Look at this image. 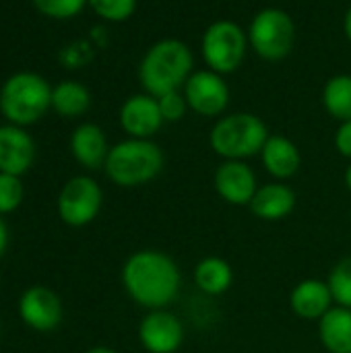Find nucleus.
I'll list each match as a JSON object with an SVG mask.
<instances>
[{
  "instance_id": "1",
  "label": "nucleus",
  "mask_w": 351,
  "mask_h": 353,
  "mask_svg": "<svg viewBox=\"0 0 351 353\" xmlns=\"http://www.w3.org/2000/svg\"><path fill=\"white\" fill-rule=\"evenodd\" d=\"M120 281L134 304L145 310H161L178 298L182 273L168 252L145 248L132 252L124 261Z\"/></svg>"
},
{
  "instance_id": "2",
  "label": "nucleus",
  "mask_w": 351,
  "mask_h": 353,
  "mask_svg": "<svg viewBox=\"0 0 351 353\" xmlns=\"http://www.w3.org/2000/svg\"><path fill=\"white\" fill-rule=\"evenodd\" d=\"M192 64L194 58L190 48L176 37H166L145 52L139 66V81L145 93L161 97L184 87L192 74Z\"/></svg>"
},
{
  "instance_id": "3",
  "label": "nucleus",
  "mask_w": 351,
  "mask_h": 353,
  "mask_svg": "<svg viewBox=\"0 0 351 353\" xmlns=\"http://www.w3.org/2000/svg\"><path fill=\"white\" fill-rule=\"evenodd\" d=\"M166 163V155L151 139H126L110 147L103 172L120 188H137L153 182Z\"/></svg>"
},
{
  "instance_id": "4",
  "label": "nucleus",
  "mask_w": 351,
  "mask_h": 353,
  "mask_svg": "<svg viewBox=\"0 0 351 353\" xmlns=\"http://www.w3.org/2000/svg\"><path fill=\"white\" fill-rule=\"evenodd\" d=\"M269 137L271 134L263 118L248 112H234L221 116L213 124L209 132V145L223 161H246L248 157L261 155Z\"/></svg>"
},
{
  "instance_id": "5",
  "label": "nucleus",
  "mask_w": 351,
  "mask_h": 353,
  "mask_svg": "<svg viewBox=\"0 0 351 353\" xmlns=\"http://www.w3.org/2000/svg\"><path fill=\"white\" fill-rule=\"evenodd\" d=\"M52 108V87L37 72H17L0 89V112L14 126L35 124Z\"/></svg>"
},
{
  "instance_id": "6",
  "label": "nucleus",
  "mask_w": 351,
  "mask_h": 353,
  "mask_svg": "<svg viewBox=\"0 0 351 353\" xmlns=\"http://www.w3.org/2000/svg\"><path fill=\"white\" fill-rule=\"evenodd\" d=\"M248 43L257 56L267 62H277L290 56L296 43L294 19L283 8H263L248 25Z\"/></svg>"
},
{
  "instance_id": "7",
  "label": "nucleus",
  "mask_w": 351,
  "mask_h": 353,
  "mask_svg": "<svg viewBox=\"0 0 351 353\" xmlns=\"http://www.w3.org/2000/svg\"><path fill=\"white\" fill-rule=\"evenodd\" d=\"M248 46V33L238 23L228 19L211 23L201 39L205 64L219 74H230L238 70L246 58Z\"/></svg>"
},
{
  "instance_id": "8",
  "label": "nucleus",
  "mask_w": 351,
  "mask_h": 353,
  "mask_svg": "<svg viewBox=\"0 0 351 353\" xmlns=\"http://www.w3.org/2000/svg\"><path fill=\"white\" fill-rule=\"evenodd\" d=\"M58 217L68 228H85L93 223L103 207V190L91 176L70 178L58 194Z\"/></svg>"
},
{
  "instance_id": "9",
  "label": "nucleus",
  "mask_w": 351,
  "mask_h": 353,
  "mask_svg": "<svg viewBox=\"0 0 351 353\" xmlns=\"http://www.w3.org/2000/svg\"><path fill=\"white\" fill-rule=\"evenodd\" d=\"M182 93L186 97L188 110L205 118H217L230 105V85L225 83L223 74L211 68L192 72L184 83Z\"/></svg>"
},
{
  "instance_id": "10",
  "label": "nucleus",
  "mask_w": 351,
  "mask_h": 353,
  "mask_svg": "<svg viewBox=\"0 0 351 353\" xmlns=\"http://www.w3.org/2000/svg\"><path fill=\"white\" fill-rule=\"evenodd\" d=\"M184 323L168 308L147 310L139 323V341L147 353H176L184 345Z\"/></svg>"
},
{
  "instance_id": "11",
  "label": "nucleus",
  "mask_w": 351,
  "mask_h": 353,
  "mask_svg": "<svg viewBox=\"0 0 351 353\" xmlns=\"http://www.w3.org/2000/svg\"><path fill=\"white\" fill-rule=\"evenodd\" d=\"M62 314L64 308L60 296L46 285H31L19 298V316L33 331H54L62 323Z\"/></svg>"
},
{
  "instance_id": "12",
  "label": "nucleus",
  "mask_w": 351,
  "mask_h": 353,
  "mask_svg": "<svg viewBox=\"0 0 351 353\" xmlns=\"http://www.w3.org/2000/svg\"><path fill=\"white\" fill-rule=\"evenodd\" d=\"M213 188L221 201L234 207H248L259 190L257 174L246 161L225 159L213 174Z\"/></svg>"
},
{
  "instance_id": "13",
  "label": "nucleus",
  "mask_w": 351,
  "mask_h": 353,
  "mask_svg": "<svg viewBox=\"0 0 351 353\" xmlns=\"http://www.w3.org/2000/svg\"><path fill=\"white\" fill-rule=\"evenodd\" d=\"M118 120L122 130L128 134V139H151L163 126L159 101L149 93L130 95L122 103Z\"/></svg>"
},
{
  "instance_id": "14",
  "label": "nucleus",
  "mask_w": 351,
  "mask_h": 353,
  "mask_svg": "<svg viewBox=\"0 0 351 353\" xmlns=\"http://www.w3.org/2000/svg\"><path fill=\"white\" fill-rule=\"evenodd\" d=\"M35 161V143L23 126H0V172L23 176Z\"/></svg>"
},
{
  "instance_id": "15",
  "label": "nucleus",
  "mask_w": 351,
  "mask_h": 353,
  "mask_svg": "<svg viewBox=\"0 0 351 353\" xmlns=\"http://www.w3.org/2000/svg\"><path fill=\"white\" fill-rule=\"evenodd\" d=\"M335 306L327 279H304L290 294V308L302 321H321Z\"/></svg>"
},
{
  "instance_id": "16",
  "label": "nucleus",
  "mask_w": 351,
  "mask_h": 353,
  "mask_svg": "<svg viewBox=\"0 0 351 353\" xmlns=\"http://www.w3.org/2000/svg\"><path fill=\"white\" fill-rule=\"evenodd\" d=\"M296 192L285 182H269L259 186L250 201V211L261 221H283L296 209Z\"/></svg>"
},
{
  "instance_id": "17",
  "label": "nucleus",
  "mask_w": 351,
  "mask_h": 353,
  "mask_svg": "<svg viewBox=\"0 0 351 353\" xmlns=\"http://www.w3.org/2000/svg\"><path fill=\"white\" fill-rule=\"evenodd\" d=\"M261 161L267 174L279 182L294 178L302 168V155L298 145L283 134H271L267 139L261 151Z\"/></svg>"
},
{
  "instance_id": "18",
  "label": "nucleus",
  "mask_w": 351,
  "mask_h": 353,
  "mask_svg": "<svg viewBox=\"0 0 351 353\" xmlns=\"http://www.w3.org/2000/svg\"><path fill=\"white\" fill-rule=\"evenodd\" d=\"M70 153L85 170L103 168L110 153L106 132L93 122L79 124L70 134Z\"/></svg>"
},
{
  "instance_id": "19",
  "label": "nucleus",
  "mask_w": 351,
  "mask_h": 353,
  "mask_svg": "<svg viewBox=\"0 0 351 353\" xmlns=\"http://www.w3.org/2000/svg\"><path fill=\"white\" fill-rule=\"evenodd\" d=\"M194 285L205 296H223L234 285V269L221 256H205L194 265Z\"/></svg>"
},
{
  "instance_id": "20",
  "label": "nucleus",
  "mask_w": 351,
  "mask_h": 353,
  "mask_svg": "<svg viewBox=\"0 0 351 353\" xmlns=\"http://www.w3.org/2000/svg\"><path fill=\"white\" fill-rule=\"evenodd\" d=\"M319 339L329 353H351V308L335 304L319 321Z\"/></svg>"
},
{
  "instance_id": "21",
  "label": "nucleus",
  "mask_w": 351,
  "mask_h": 353,
  "mask_svg": "<svg viewBox=\"0 0 351 353\" xmlns=\"http://www.w3.org/2000/svg\"><path fill=\"white\" fill-rule=\"evenodd\" d=\"M91 105V93L77 81H62L52 89V110L64 118L83 116Z\"/></svg>"
},
{
  "instance_id": "22",
  "label": "nucleus",
  "mask_w": 351,
  "mask_h": 353,
  "mask_svg": "<svg viewBox=\"0 0 351 353\" xmlns=\"http://www.w3.org/2000/svg\"><path fill=\"white\" fill-rule=\"evenodd\" d=\"M323 105L331 118L351 120V74H335L325 83Z\"/></svg>"
},
{
  "instance_id": "23",
  "label": "nucleus",
  "mask_w": 351,
  "mask_h": 353,
  "mask_svg": "<svg viewBox=\"0 0 351 353\" xmlns=\"http://www.w3.org/2000/svg\"><path fill=\"white\" fill-rule=\"evenodd\" d=\"M329 290L337 306L351 308V254L343 256L327 277Z\"/></svg>"
},
{
  "instance_id": "24",
  "label": "nucleus",
  "mask_w": 351,
  "mask_h": 353,
  "mask_svg": "<svg viewBox=\"0 0 351 353\" xmlns=\"http://www.w3.org/2000/svg\"><path fill=\"white\" fill-rule=\"evenodd\" d=\"M25 199V186L21 176L0 172V215L14 213Z\"/></svg>"
},
{
  "instance_id": "25",
  "label": "nucleus",
  "mask_w": 351,
  "mask_h": 353,
  "mask_svg": "<svg viewBox=\"0 0 351 353\" xmlns=\"http://www.w3.org/2000/svg\"><path fill=\"white\" fill-rule=\"evenodd\" d=\"M97 17L110 23L128 21L137 10V0H87Z\"/></svg>"
},
{
  "instance_id": "26",
  "label": "nucleus",
  "mask_w": 351,
  "mask_h": 353,
  "mask_svg": "<svg viewBox=\"0 0 351 353\" xmlns=\"http://www.w3.org/2000/svg\"><path fill=\"white\" fill-rule=\"evenodd\" d=\"M33 4L41 14L62 21L77 17L85 8L87 0H33Z\"/></svg>"
},
{
  "instance_id": "27",
  "label": "nucleus",
  "mask_w": 351,
  "mask_h": 353,
  "mask_svg": "<svg viewBox=\"0 0 351 353\" xmlns=\"http://www.w3.org/2000/svg\"><path fill=\"white\" fill-rule=\"evenodd\" d=\"M157 101H159L163 122H180L188 112V103H186V97H184L182 89L166 93V95L157 97Z\"/></svg>"
},
{
  "instance_id": "28",
  "label": "nucleus",
  "mask_w": 351,
  "mask_h": 353,
  "mask_svg": "<svg viewBox=\"0 0 351 353\" xmlns=\"http://www.w3.org/2000/svg\"><path fill=\"white\" fill-rule=\"evenodd\" d=\"M333 141H335V149L339 151V155L351 161V120H345L339 124Z\"/></svg>"
},
{
  "instance_id": "29",
  "label": "nucleus",
  "mask_w": 351,
  "mask_h": 353,
  "mask_svg": "<svg viewBox=\"0 0 351 353\" xmlns=\"http://www.w3.org/2000/svg\"><path fill=\"white\" fill-rule=\"evenodd\" d=\"M6 246H8V228H6V223L2 221V215H0V256L4 254Z\"/></svg>"
},
{
  "instance_id": "30",
  "label": "nucleus",
  "mask_w": 351,
  "mask_h": 353,
  "mask_svg": "<svg viewBox=\"0 0 351 353\" xmlns=\"http://www.w3.org/2000/svg\"><path fill=\"white\" fill-rule=\"evenodd\" d=\"M343 33H345V37L350 39L351 43V6L348 8L345 17H343Z\"/></svg>"
},
{
  "instance_id": "31",
  "label": "nucleus",
  "mask_w": 351,
  "mask_h": 353,
  "mask_svg": "<svg viewBox=\"0 0 351 353\" xmlns=\"http://www.w3.org/2000/svg\"><path fill=\"white\" fill-rule=\"evenodd\" d=\"M85 353H118V352H116V350H112V347H106V345H97V347L87 350Z\"/></svg>"
},
{
  "instance_id": "32",
  "label": "nucleus",
  "mask_w": 351,
  "mask_h": 353,
  "mask_svg": "<svg viewBox=\"0 0 351 353\" xmlns=\"http://www.w3.org/2000/svg\"><path fill=\"white\" fill-rule=\"evenodd\" d=\"M343 182H345V188L351 192V161L350 165L345 168V174H343Z\"/></svg>"
},
{
  "instance_id": "33",
  "label": "nucleus",
  "mask_w": 351,
  "mask_h": 353,
  "mask_svg": "<svg viewBox=\"0 0 351 353\" xmlns=\"http://www.w3.org/2000/svg\"><path fill=\"white\" fill-rule=\"evenodd\" d=\"M350 219H351V213H350Z\"/></svg>"
}]
</instances>
